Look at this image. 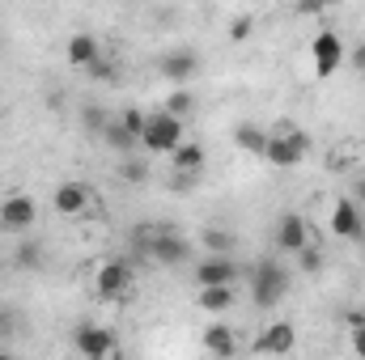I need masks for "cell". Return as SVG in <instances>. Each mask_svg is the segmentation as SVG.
Masks as SVG:
<instances>
[{
    "mask_svg": "<svg viewBox=\"0 0 365 360\" xmlns=\"http://www.w3.org/2000/svg\"><path fill=\"white\" fill-rule=\"evenodd\" d=\"M191 102H195L191 90H175L170 97H166V106H162V110H166V115H175V119H187V115H191Z\"/></svg>",
    "mask_w": 365,
    "mask_h": 360,
    "instance_id": "cell-22",
    "label": "cell"
},
{
    "mask_svg": "<svg viewBox=\"0 0 365 360\" xmlns=\"http://www.w3.org/2000/svg\"><path fill=\"white\" fill-rule=\"evenodd\" d=\"M276 246H280L284 255H297V250L310 246V229H306V221H302L297 212H284V216L276 221Z\"/></svg>",
    "mask_w": 365,
    "mask_h": 360,
    "instance_id": "cell-10",
    "label": "cell"
},
{
    "mask_svg": "<svg viewBox=\"0 0 365 360\" xmlns=\"http://www.w3.org/2000/svg\"><path fill=\"white\" fill-rule=\"evenodd\" d=\"M230 305H234V288H200V309H204V314L217 318V314H225Z\"/></svg>",
    "mask_w": 365,
    "mask_h": 360,
    "instance_id": "cell-19",
    "label": "cell"
},
{
    "mask_svg": "<svg viewBox=\"0 0 365 360\" xmlns=\"http://www.w3.org/2000/svg\"><path fill=\"white\" fill-rule=\"evenodd\" d=\"M353 195H357V203H365V174L353 182Z\"/></svg>",
    "mask_w": 365,
    "mask_h": 360,
    "instance_id": "cell-32",
    "label": "cell"
},
{
    "mask_svg": "<svg viewBox=\"0 0 365 360\" xmlns=\"http://www.w3.org/2000/svg\"><path fill=\"white\" fill-rule=\"evenodd\" d=\"M102 140H106L110 149H119V153H128V149H136V144H140V140H136V136H128V132H123V127H119L115 119L106 123V132H102Z\"/></svg>",
    "mask_w": 365,
    "mask_h": 360,
    "instance_id": "cell-21",
    "label": "cell"
},
{
    "mask_svg": "<svg viewBox=\"0 0 365 360\" xmlns=\"http://www.w3.org/2000/svg\"><path fill=\"white\" fill-rule=\"evenodd\" d=\"M195 68H200V55H195V51H187V47H175V51H166V55H162V77H166V81H175L179 90L195 77Z\"/></svg>",
    "mask_w": 365,
    "mask_h": 360,
    "instance_id": "cell-14",
    "label": "cell"
},
{
    "mask_svg": "<svg viewBox=\"0 0 365 360\" xmlns=\"http://www.w3.org/2000/svg\"><path fill=\"white\" fill-rule=\"evenodd\" d=\"M13 263H17L21 271H38V263H43V246L30 242V238H21L17 250H13Z\"/></svg>",
    "mask_w": 365,
    "mask_h": 360,
    "instance_id": "cell-20",
    "label": "cell"
},
{
    "mask_svg": "<svg viewBox=\"0 0 365 360\" xmlns=\"http://www.w3.org/2000/svg\"><path fill=\"white\" fill-rule=\"evenodd\" d=\"M123 179H128V182H140V179H145V166L128 162V166H123Z\"/></svg>",
    "mask_w": 365,
    "mask_h": 360,
    "instance_id": "cell-30",
    "label": "cell"
},
{
    "mask_svg": "<svg viewBox=\"0 0 365 360\" xmlns=\"http://www.w3.org/2000/svg\"><path fill=\"white\" fill-rule=\"evenodd\" d=\"M0 360H26V356H13V352H4V356H0Z\"/></svg>",
    "mask_w": 365,
    "mask_h": 360,
    "instance_id": "cell-33",
    "label": "cell"
},
{
    "mask_svg": "<svg viewBox=\"0 0 365 360\" xmlns=\"http://www.w3.org/2000/svg\"><path fill=\"white\" fill-rule=\"evenodd\" d=\"M90 77H98V81H110V77H115V68H110V60H98V64L90 68Z\"/></svg>",
    "mask_w": 365,
    "mask_h": 360,
    "instance_id": "cell-28",
    "label": "cell"
},
{
    "mask_svg": "<svg viewBox=\"0 0 365 360\" xmlns=\"http://www.w3.org/2000/svg\"><path fill=\"white\" fill-rule=\"evenodd\" d=\"M34 221H38V203H34L30 195H9V199L0 203V229H9V233H30Z\"/></svg>",
    "mask_w": 365,
    "mask_h": 360,
    "instance_id": "cell-7",
    "label": "cell"
},
{
    "mask_svg": "<svg viewBox=\"0 0 365 360\" xmlns=\"http://www.w3.org/2000/svg\"><path fill=\"white\" fill-rule=\"evenodd\" d=\"M323 263H327V259H323V250H319L314 242H310L306 250H297V268L306 271V275H319V271H323Z\"/></svg>",
    "mask_w": 365,
    "mask_h": 360,
    "instance_id": "cell-23",
    "label": "cell"
},
{
    "mask_svg": "<svg viewBox=\"0 0 365 360\" xmlns=\"http://www.w3.org/2000/svg\"><path fill=\"white\" fill-rule=\"evenodd\" d=\"M251 30H255V17H251V13L234 17V21H230V43H247V38H251Z\"/></svg>",
    "mask_w": 365,
    "mask_h": 360,
    "instance_id": "cell-25",
    "label": "cell"
},
{
    "mask_svg": "<svg viewBox=\"0 0 365 360\" xmlns=\"http://www.w3.org/2000/svg\"><path fill=\"white\" fill-rule=\"evenodd\" d=\"M73 360H81V356H73Z\"/></svg>",
    "mask_w": 365,
    "mask_h": 360,
    "instance_id": "cell-34",
    "label": "cell"
},
{
    "mask_svg": "<svg viewBox=\"0 0 365 360\" xmlns=\"http://www.w3.org/2000/svg\"><path fill=\"white\" fill-rule=\"evenodd\" d=\"M93 191L86 182H60L56 186V195H51V208L60 212V216H81L86 208H90Z\"/></svg>",
    "mask_w": 365,
    "mask_h": 360,
    "instance_id": "cell-11",
    "label": "cell"
},
{
    "mask_svg": "<svg viewBox=\"0 0 365 360\" xmlns=\"http://www.w3.org/2000/svg\"><path fill=\"white\" fill-rule=\"evenodd\" d=\"M310 55H314V73H319V77H336L349 51H344V38H340L336 30H319L314 43H310Z\"/></svg>",
    "mask_w": 365,
    "mask_h": 360,
    "instance_id": "cell-5",
    "label": "cell"
},
{
    "mask_svg": "<svg viewBox=\"0 0 365 360\" xmlns=\"http://www.w3.org/2000/svg\"><path fill=\"white\" fill-rule=\"evenodd\" d=\"M191 275H195L200 288H234V280H238V263H234L230 255H208V259L195 263Z\"/></svg>",
    "mask_w": 365,
    "mask_h": 360,
    "instance_id": "cell-6",
    "label": "cell"
},
{
    "mask_svg": "<svg viewBox=\"0 0 365 360\" xmlns=\"http://www.w3.org/2000/svg\"><path fill=\"white\" fill-rule=\"evenodd\" d=\"M353 352L365 360V322H361V327H353Z\"/></svg>",
    "mask_w": 365,
    "mask_h": 360,
    "instance_id": "cell-29",
    "label": "cell"
},
{
    "mask_svg": "<svg viewBox=\"0 0 365 360\" xmlns=\"http://www.w3.org/2000/svg\"><path fill=\"white\" fill-rule=\"evenodd\" d=\"M115 123H119L128 136H136V140H140V132H145V110H123Z\"/></svg>",
    "mask_w": 365,
    "mask_h": 360,
    "instance_id": "cell-26",
    "label": "cell"
},
{
    "mask_svg": "<svg viewBox=\"0 0 365 360\" xmlns=\"http://www.w3.org/2000/svg\"><path fill=\"white\" fill-rule=\"evenodd\" d=\"M64 55H68V64H73V68H86V73H90L93 64L102 60V47H98V38H93V34L81 30V34H73V38H68Z\"/></svg>",
    "mask_w": 365,
    "mask_h": 360,
    "instance_id": "cell-15",
    "label": "cell"
},
{
    "mask_svg": "<svg viewBox=\"0 0 365 360\" xmlns=\"http://www.w3.org/2000/svg\"><path fill=\"white\" fill-rule=\"evenodd\" d=\"M106 123H110V119H106L98 106H90V110H86V127H90L93 136H102V132H106Z\"/></svg>",
    "mask_w": 365,
    "mask_h": 360,
    "instance_id": "cell-27",
    "label": "cell"
},
{
    "mask_svg": "<svg viewBox=\"0 0 365 360\" xmlns=\"http://www.w3.org/2000/svg\"><path fill=\"white\" fill-rule=\"evenodd\" d=\"M179 144H182V119L166 115V110L145 115V132H140V149H145V153H162V157H170Z\"/></svg>",
    "mask_w": 365,
    "mask_h": 360,
    "instance_id": "cell-2",
    "label": "cell"
},
{
    "mask_svg": "<svg viewBox=\"0 0 365 360\" xmlns=\"http://www.w3.org/2000/svg\"><path fill=\"white\" fill-rule=\"evenodd\" d=\"M145 255H149L153 263H162V268H179L182 259H187V238H182V233H170V229H153Z\"/></svg>",
    "mask_w": 365,
    "mask_h": 360,
    "instance_id": "cell-9",
    "label": "cell"
},
{
    "mask_svg": "<svg viewBox=\"0 0 365 360\" xmlns=\"http://www.w3.org/2000/svg\"><path fill=\"white\" fill-rule=\"evenodd\" d=\"M293 344H297V331H293V322H272V327H264V335L251 344L259 356H284V352H293Z\"/></svg>",
    "mask_w": 365,
    "mask_h": 360,
    "instance_id": "cell-12",
    "label": "cell"
},
{
    "mask_svg": "<svg viewBox=\"0 0 365 360\" xmlns=\"http://www.w3.org/2000/svg\"><path fill=\"white\" fill-rule=\"evenodd\" d=\"M204 246H208V255H230L234 238H230V233H221V229H204Z\"/></svg>",
    "mask_w": 365,
    "mask_h": 360,
    "instance_id": "cell-24",
    "label": "cell"
},
{
    "mask_svg": "<svg viewBox=\"0 0 365 360\" xmlns=\"http://www.w3.org/2000/svg\"><path fill=\"white\" fill-rule=\"evenodd\" d=\"M234 144H238L242 153L264 157V149H268V132H264V127H255V123H238V127H234Z\"/></svg>",
    "mask_w": 365,
    "mask_h": 360,
    "instance_id": "cell-17",
    "label": "cell"
},
{
    "mask_svg": "<svg viewBox=\"0 0 365 360\" xmlns=\"http://www.w3.org/2000/svg\"><path fill=\"white\" fill-rule=\"evenodd\" d=\"M331 233L344 238V242H361L365 238V216H361L357 199H336V208H331Z\"/></svg>",
    "mask_w": 365,
    "mask_h": 360,
    "instance_id": "cell-8",
    "label": "cell"
},
{
    "mask_svg": "<svg viewBox=\"0 0 365 360\" xmlns=\"http://www.w3.org/2000/svg\"><path fill=\"white\" fill-rule=\"evenodd\" d=\"M306 153H310V136L302 127H276V132H268V149H264V162L268 166L293 170V166L306 162Z\"/></svg>",
    "mask_w": 365,
    "mask_h": 360,
    "instance_id": "cell-1",
    "label": "cell"
},
{
    "mask_svg": "<svg viewBox=\"0 0 365 360\" xmlns=\"http://www.w3.org/2000/svg\"><path fill=\"white\" fill-rule=\"evenodd\" d=\"M353 68H357V73L365 77V43L357 47V51H353Z\"/></svg>",
    "mask_w": 365,
    "mask_h": 360,
    "instance_id": "cell-31",
    "label": "cell"
},
{
    "mask_svg": "<svg viewBox=\"0 0 365 360\" xmlns=\"http://www.w3.org/2000/svg\"><path fill=\"white\" fill-rule=\"evenodd\" d=\"M93 284H98V292H102L106 301H119V297L132 288V268H128V263H119V259H115V263H102Z\"/></svg>",
    "mask_w": 365,
    "mask_h": 360,
    "instance_id": "cell-13",
    "label": "cell"
},
{
    "mask_svg": "<svg viewBox=\"0 0 365 360\" xmlns=\"http://www.w3.org/2000/svg\"><path fill=\"white\" fill-rule=\"evenodd\" d=\"M170 162H175V170H182V174H195V170H204V149L191 144V140H182L179 149L170 153Z\"/></svg>",
    "mask_w": 365,
    "mask_h": 360,
    "instance_id": "cell-18",
    "label": "cell"
},
{
    "mask_svg": "<svg viewBox=\"0 0 365 360\" xmlns=\"http://www.w3.org/2000/svg\"><path fill=\"white\" fill-rule=\"evenodd\" d=\"M73 348L81 360H119V344H115V331L110 327H98V322H81L73 331Z\"/></svg>",
    "mask_w": 365,
    "mask_h": 360,
    "instance_id": "cell-4",
    "label": "cell"
},
{
    "mask_svg": "<svg viewBox=\"0 0 365 360\" xmlns=\"http://www.w3.org/2000/svg\"><path fill=\"white\" fill-rule=\"evenodd\" d=\"M200 339H204V348H208L212 356H221V360H230L238 352V335H234V327H225V322H208Z\"/></svg>",
    "mask_w": 365,
    "mask_h": 360,
    "instance_id": "cell-16",
    "label": "cell"
},
{
    "mask_svg": "<svg viewBox=\"0 0 365 360\" xmlns=\"http://www.w3.org/2000/svg\"><path fill=\"white\" fill-rule=\"evenodd\" d=\"M284 292H289V271H284V263H276V259L255 263V271H251V301L259 309H272Z\"/></svg>",
    "mask_w": 365,
    "mask_h": 360,
    "instance_id": "cell-3",
    "label": "cell"
}]
</instances>
